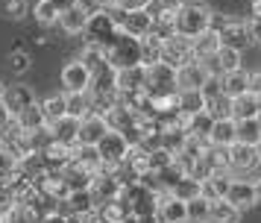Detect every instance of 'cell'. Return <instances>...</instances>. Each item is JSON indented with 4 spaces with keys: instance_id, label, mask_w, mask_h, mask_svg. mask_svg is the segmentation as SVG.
Listing matches in <instances>:
<instances>
[{
    "instance_id": "obj_26",
    "label": "cell",
    "mask_w": 261,
    "mask_h": 223,
    "mask_svg": "<svg viewBox=\"0 0 261 223\" xmlns=\"http://www.w3.org/2000/svg\"><path fill=\"white\" fill-rule=\"evenodd\" d=\"M229 182H232V174H229V170H212V174L202 179V197H208V200L226 197Z\"/></svg>"
},
{
    "instance_id": "obj_17",
    "label": "cell",
    "mask_w": 261,
    "mask_h": 223,
    "mask_svg": "<svg viewBox=\"0 0 261 223\" xmlns=\"http://www.w3.org/2000/svg\"><path fill=\"white\" fill-rule=\"evenodd\" d=\"M220 41H223V44H229V47H235V50H247V47L252 44L247 21L229 18V21L223 23V30H220Z\"/></svg>"
},
{
    "instance_id": "obj_46",
    "label": "cell",
    "mask_w": 261,
    "mask_h": 223,
    "mask_svg": "<svg viewBox=\"0 0 261 223\" xmlns=\"http://www.w3.org/2000/svg\"><path fill=\"white\" fill-rule=\"evenodd\" d=\"M15 174H18V159H15L6 147H0V176L9 179V176H15Z\"/></svg>"
},
{
    "instance_id": "obj_55",
    "label": "cell",
    "mask_w": 261,
    "mask_h": 223,
    "mask_svg": "<svg viewBox=\"0 0 261 223\" xmlns=\"http://www.w3.org/2000/svg\"><path fill=\"white\" fill-rule=\"evenodd\" d=\"M83 3L88 6V9H100V6H109L112 0H83Z\"/></svg>"
},
{
    "instance_id": "obj_45",
    "label": "cell",
    "mask_w": 261,
    "mask_h": 223,
    "mask_svg": "<svg viewBox=\"0 0 261 223\" xmlns=\"http://www.w3.org/2000/svg\"><path fill=\"white\" fill-rule=\"evenodd\" d=\"M0 15L9 18V21H18L27 15V0H0Z\"/></svg>"
},
{
    "instance_id": "obj_18",
    "label": "cell",
    "mask_w": 261,
    "mask_h": 223,
    "mask_svg": "<svg viewBox=\"0 0 261 223\" xmlns=\"http://www.w3.org/2000/svg\"><path fill=\"white\" fill-rule=\"evenodd\" d=\"M73 150H76V144H65V141L53 138L47 147L41 150V159H44V164H47L50 170H62V167L73 159Z\"/></svg>"
},
{
    "instance_id": "obj_41",
    "label": "cell",
    "mask_w": 261,
    "mask_h": 223,
    "mask_svg": "<svg viewBox=\"0 0 261 223\" xmlns=\"http://www.w3.org/2000/svg\"><path fill=\"white\" fill-rule=\"evenodd\" d=\"M33 15H36V21L41 27H53V23L59 21V9L50 3V0H38L36 6H33Z\"/></svg>"
},
{
    "instance_id": "obj_24",
    "label": "cell",
    "mask_w": 261,
    "mask_h": 223,
    "mask_svg": "<svg viewBox=\"0 0 261 223\" xmlns=\"http://www.w3.org/2000/svg\"><path fill=\"white\" fill-rule=\"evenodd\" d=\"M220 88H223L226 97H238V94L249 91V70L241 65V68H235V70L220 73Z\"/></svg>"
},
{
    "instance_id": "obj_37",
    "label": "cell",
    "mask_w": 261,
    "mask_h": 223,
    "mask_svg": "<svg viewBox=\"0 0 261 223\" xmlns=\"http://www.w3.org/2000/svg\"><path fill=\"white\" fill-rule=\"evenodd\" d=\"M205 109V97L200 94V88H191V91H179V112L182 115H197Z\"/></svg>"
},
{
    "instance_id": "obj_58",
    "label": "cell",
    "mask_w": 261,
    "mask_h": 223,
    "mask_svg": "<svg viewBox=\"0 0 261 223\" xmlns=\"http://www.w3.org/2000/svg\"><path fill=\"white\" fill-rule=\"evenodd\" d=\"M255 197H258V203H261V176L255 179Z\"/></svg>"
},
{
    "instance_id": "obj_39",
    "label": "cell",
    "mask_w": 261,
    "mask_h": 223,
    "mask_svg": "<svg viewBox=\"0 0 261 223\" xmlns=\"http://www.w3.org/2000/svg\"><path fill=\"white\" fill-rule=\"evenodd\" d=\"M153 62H162V38L150 33L141 38V65H153Z\"/></svg>"
},
{
    "instance_id": "obj_23",
    "label": "cell",
    "mask_w": 261,
    "mask_h": 223,
    "mask_svg": "<svg viewBox=\"0 0 261 223\" xmlns=\"http://www.w3.org/2000/svg\"><path fill=\"white\" fill-rule=\"evenodd\" d=\"M235 141H238L235 117H217L212 132H208V144H212V147H232Z\"/></svg>"
},
{
    "instance_id": "obj_3",
    "label": "cell",
    "mask_w": 261,
    "mask_h": 223,
    "mask_svg": "<svg viewBox=\"0 0 261 223\" xmlns=\"http://www.w3.org/2000/svg\"><path fill=\"white\" fill-rule=\"evenodd\" d=\"M120 200L129 206V214L135 217H144V214H153L155 206H159V191L153 188H147L144 182H126V185H120Z\"/></svg>"
},
{
    "instance_id": "obj_5",
    "label": "cell",
    "mask_w": 261,
    "mask_h": 223,
    "mask_svg": "<svg viewBox=\"0 0 261 223\" xmlns=\"http://www.w3.org/2000/svg\"><path fill=\"white\" fill-rule=\"evenodd\" d=\"M208 21H212V9H208V6H185V3H182L176 9L173 27H176V33L188 35V38H197L200 33L208 30Z\"/></svg>"
},
{
    "instance_id": "obj_57",
    "label": "cell",
    "mask_w": 261,
    "mask_h": 223,
    "mask_svg": "<svg viewBox=\"0 0 261 223\" xmlns=\"http://www.w3.org/2000/svg\"><path fill=\"white\" fill-rule=\"evenodd\" d=\"M182 3H185V6H208L205 0H182Z\"/></svg>"
},
{
    "instance_id": "obj_53",
    "label": "cell",
    "mask_w": 261,
    "mask_h": 223,
    "mask_svg": "<svg viewBox=\"0 0 261 223\" xmlns=\"http://www.w3.org/2000/svg\"><path fill=\"white\" fill-rule=\"evenodd\" d=\"M50 3H53V6L59 9V15H62V12H65V9H71V6H76L80 0H50Z\"/></svg>"
},
{
    "instance_id": "obj_38",
    "label": "cell",
    "mask_w": 261,
    "mask_h": 223,
    "mask_svg": "<svg viewBox=\"0 0 261 223\" xmlns=\"http://www.w3.org/2000/svg\"><path fill=\"white\" fill-rule=\"evenodd\" d=\"M170 194L173 197H179V200H185L188 203L191 197H197V194H202V182L197 179V176H191V174H185L182 179H179L176 185L170 188Z\"/></svg>"
},
{
    "instance_id": "obj_30",
    "label": "cell",
    "mask_w": 261,
    "mask_h": 223,
    "mask_svg": "<svg viewBox=\"0 0 261 223\" xmlns=\"http://www.w3.org/2000/svg\"><path fill=\"white\" fill-rule=\"evenodd\" d=\"M41 106V115H44V123H53V120H59V117L68 115V103H65V94H53V97H44V100H38Z\"/></svg>"
},
{
    "instance_id": "obj_4",
    "label": "cell",
    "mask_w": 261,
    "mask_h": 223,
    "mask_svg": "<svg viewBox=\"0 0 261 223\" xmlns=\"http://www.w3.org/2000/svg\"><path fill=\"white\" fill-rule=\"evenodd\" d=\"M129 141L123 138V132L118 129H109L103 138L97 141V156H100V164L112 170V167H120V164L129 159Z\"/></svg>"
},
{
    "instance_id": "obj_29",
    "label": "cell",
    "mask_w": 261,
    "mask_h": 223,
    "mask_svg": "<svg viewBox=\"0 0 261 223\" xmlns=\"http://www.w3.org/2000/svg\"><path fill=\"white\" fill-rule=\"evenodd\" d=\"M103 117H106V123L109 129H126L129 123H135V112L132 109H126L123 103H115V106H109L106 112H103Z\"/></svg>"
},
{
    "instance_id": "obj_11",
    "label": "cell",
    "mask_w": 261,
    "mask_h": 223,
    "mask_svg": "<svg viewBox=\"0 0 261 223\" xmlns=\"http://www.w3.org/2000/svg\"><path fill=\"white\" fill-rule=\"evenodd\" d=\"M88 191L94 194L97 200V206L100 203H106V200H115L120 197V179L112 170H106V167H100L94 174V179H91V185H88Z\"/></svg>"
},
{
    "instance_id": "obj_31",
    "label": "cell",
    "mask_w": 261,
    "mask_h": 223,
    "mask_svg": "<svg viewBox=\"0 0 261 223\" xmlns=\"http://www.w3.org/2000/svg\"><path fill=\"white\" fill-rule=\"evenodd\" d=\"M50 132H53V138L65 141V144H76V132H80V120L71 115L59 117V120H53L50 123Z\"/></svg>"
},
{
    "instance_id": "obj_35",
    "label": "cell",
    "mask_w": 261,
    "mask_h": 223,
    "mask_svg": "<svg viewBox=\"0 0 261 223\" xmlns=\"http://www.w3.org/2000/svg\"><path fill=\"white\" fill-rule=\"evenodd\" d=\"M185 211H188V223H208V211H212V200L197 194L185 203Z\"/></svg>"
},
{
    "instance_id": "obj_27",
    "label": "cell",
    "mask_w": 261,
    "mask_h": 223,
    "mask_svg": "<svg viewBox=\"0 0 261 223\" xmlns=\"http://www.w3.org/2000/svg\"><path fill=\"white\" fill-rule=\"evenodd\" d=\"M191 47H194V59H208L214 56L220 47H223V41H220V33H214V30H205V33H200L197 38H191Z\"/></svg>"
},
{
    "instance_id": "obj_13",
    "label": "cell",
    "mask_w": 261,
    "mask_h": 223,
    "mask_svg": "<svg viewBox=\"0 0 261 223\" xmlns=\"http://www.w3.org/2000/svg\"><path fill=\"white\" fill-rule=\"evenodd\" d=\"M115 82H118V94H141L147 88V65L120 68Z\"/></svg>"
},
{
    "instance_id": "obj_54",
    "label": "cell",
    "mask_w": 261,
    "mask_h": 223,
    "mask_svg": "<svg viewBox=\"0 0 261 223\" xmlns=\"http://www.w3.org/2000/svg\"><path fill=\"white\" fill-rule=\"evenodd\" d=\"M159 6H165V9H179L182 6V0H155Z\"/></svg>"
},
{
    "instance_id": "obj_52",
    "label": "cell",
    "mask_w": 261,
    "mask_h": 223,
    "mask_svg": "<svg viewBox=\"0 0 261 223\" xmlns=\"http://www.w3.org/2000/svg\"><path fill=\"white\" fill-rule=\"evenodd\" d=\"M12 112H9V109H6V103H3V97H0V127H6V123H9V120H12Z\"/></svg>"
},
{
    "instance_id": "obj_10",
    "label": "cell",
    "mask_w": 261,
    "mask_h": 223,
    "mask_svg": "<svg viewBox=\"0 0 261 223\" xmlns=\"http://www.w3.org/2000/svg\"><path fill=\"white\" fill-rule=\"evenodd\" d=\"M258 162H261V147H255V144H241V141H235L229 147V174L232 176L247 174Z\"/></svg>"
},
{
    "instance_id": "obj_12",
    "label": "cell",
    "mask_w": 261,
    "mask_h": 223,
    "mask_svg": "<svg viewBox=\"0 0 261 223\" xmlns=\"http://www.w3.org/2000/svg\"><path fill=\"white\" fill-rule=\"evenodd\" d=\"M3 103H6V109H9L12 115H18V112H24L27 106L38 103V97H36V91H33V85L15 82V85H6V88H3Z\"/></svg>"
},
{
    "instance_id": "obj_32",
    "label": "cell",
    "mask_w": 261,
    "mask_h": 223,
    "mask_svg": "<svg viewBox=\"0 0 261 223\" xmlns=\"http://www.w3.org/2000/svg\"><path fill=\"white\" fill-rule=\"evenodd\" d=\"M97 214H100V220L103 223H120L126 214H129V206H126L120 197H115V200L100 203V206H97Z\"/></svg>"
},
{
    "instance_id": "obj_34",
    "label": "cell",
    "mask_w": 261,
    "mask_h": 223,
    "mask_svg": "<svg viewBox=\"0 0 261 223\" xmlns=\"http://www.w3.org/2000/svg\"><path fill=\"white\" fill-rule=\"evenodd\" d=\"M65 103H68V115L76 117V120H83L94 112V106H91V94L83 91V94H65Z\"/></svg>"
},
{
    "instance_id": "obj_14",
    "label": "cell",
    "mask_w": 261,
    "mask_h": 223,
    "mask_svg": "<svg viewBox=\"0 0 261 223\" xmlns=\"http://www.w3.org/2000/svg\"><path fill=\"white\" fill-rule=\"evenodd\" d=\"M155 214L165 223H188V211H185V200L173 197L170 191H162L159 194V206H155Z\"/></svg>"
},
{
    "instance_id": "obj_1",
    "label": "cell",
    "mask_w": 261,
    "mask_h": 223,
    "mask_svg": "<svg viewBox=\"0 0 261 223\" xmlns=\"http://www.w3.org/2000/svg\"><path fill=\"white\" fill-rule=\"evenodd\" d=\"M118 9L109 3V6H100V9H91V15H88V21H85V44H97L106 50L109 41L118 35Z\"/></svg>"
},
{
    "instance_id": "obj_16",
    "label": "cell",
    "mask_w": 261,
    "mask_h": 223,
    "mask_svg": "<svg viewBox=\"0 0 261 223\" xmlns=\"http://www.w3.org/2000/svg\"><path fill=\"white\" fill-rule=\"evenodd\" d=\"M226 200H229L232 206H238L241 211L252 209V206L258 203V197H255V182H249V179H235V176H232L229 191H226Z\"/></svg>"
},
{
    "instance_id": "obj_42",
    "label": "cell",
    "mask_w": 261,
    "mask_h": 223,
    "mask_svg": "<svg viewBox=\"0 0 261 223\" xmlns=\"http://www.w3.org/2000/svg\"><path fill=\"white\" fill-rule=\"evenodd\" d=\"M80 59L91 68V73L100 70L103 65H109V62H106V50H103V47H97V44H85V50L80 53Z\"/></svg>"
},
{
    "instance_id": "obj_19",
    "label": "cell",
    "mask_w": 261,
    "mask_h": 223,
    "mask_svg": "<svg viewBox=\"0 0 261 223\" xmlns=\"http://www.w3.org/2000/svg\"><path fill=\"white\" fill-rule=\"evenodd\" d=\"M205 77H208L205 65H202L200 59H194V62H188V65L176 68V88H179V91H191V88H200L202 82H205Z\"/></svg>"
},
{
    "instance_id": "obj_2",
    "label": "cell",
    "mask_w": 261,
    "mask_h": 223,
    "mask_svg": "<svg viewBox=\"0 0 261 223\" xmlns=\"http://www.w3.org/2000/svg\"><path fill=\"white\" fill-rule=\"evenodd\" d=\"M106 62L115 70L141 65V38H135V35L118 30V35H115L106 47Z\"/></svg>"
},
{
    "instance_id": "obj_43",
    "label": "cell",
    "mask_w": 261,
    "mask_h": 223,
    "mask_svg": "<svg viewBox=\"0 0 261 223\" xmlns=\"http://www.w3.org/2000/svg\"><path fill=\"white\" fill-rule=\"evenodd\" d=\"M205 112H208L214 120H217V117H232V97L220 94V97L208 100V103H205Z\"/></svg>"
},
{
    "instance_id": "obj_8",
    "label": "cell",
    "mask_w": 261,
    "mask_h": 223,
    "mask_svg": "<svg viewBox=\"0 0 261 223\" xmlns=\"http://www.w3.org/2000/svg\"><path fill=\"white\" fill-rule=\"evenodd\" d=\"M147 94H167L179 91L176 88V68H170L167 62H153L147 65Z\"/></svg>"
},
{
    "instance_id": "obj_56",
    "label": "cell",
    "mask_w": 261,
    "mask_h": 223,
    "mask_svg": "<svg viewBox=\"0 0 261 223\" xmlns=\"http://www.w3.org/2000/svg\"><path fill=\"white\" fill-rule=\"evenodd\" d=\"M138 223H165V220H162V217L153 211V214H144V217H138Z\"/></svg>"
},
{
    "instance_id": "obj_7",
    "label": "cell",
    "mask_w": 261,
    "mask_h": 223,
    "mask_svg": "<svg viewBox=\"0 0 261 223\" xmlns=\"http://www.w3.org/2000/svg\"><path fill=\"white\" fill-rule=\"evenodd\" d=\"M162 62H167L170 68H182L194 62V47H191V38L182 33H173L162 38Z\"/></svg>"
},
{
    "instance_id": "obj_51",
    "label": "cell",
    "mask_w": 261,
    "mask_h": 223,
    "mask_svg": "<svg viewBox=\"0 0 261 223\" xmlns=\"http://www.w3.org/2000/svg\"><path fill=\"white\" fill-rule=\"evenodd\" d=\"M249 91L261 97V68L258 70H249Z\"/></svg>"
},
{
    "instance_id": "obj_49",
    "label": "cell",
    "mask_w": 261,
    "mask_h": 223,
    "mask_svg": "<svg viewBox=\"0 0 261 223\" xmlns=\"http://www.w3.org/2000/svg\"><path fill=\"white\" fill-rule=\"evenodd\" d=\"M249 38H252V44H261V15H249Z\"/></svg>"
},
{
    "instance_id": "obj_20",
    "label": "cell",
    "mask_w": 261,
    "mask_h": 223,
    "mask_svg": "<svg viewBox=\"0 0 261 223\" xmlns=\"http://www.w3.org/2000/svg\"><path fill=\"white\" fill-rule=\"evenodd\" d=\"M88 15H91V9L85 6L83 0L76 3V6H71V9H65L59 15V27H62V33L65 35H80L85 30V21H88Z\"/></svg>"
},
{
    "instance_id": "obj_22",
    "label": "cell",
    "mask_w": 261,
    "mask_h": 223,
    "mask_svg": "<svg viewBox=\"0 0 261 223\" xmlns=\"http://www.w3.org/2000/svg\"><path fill=\"white\" fill-rule=\"evenodd\" d=\"M97 170H91L88 164H83L80 159H71V162L62 167V176H65V182L71 191H80V188H88L91 185V179H94Z\"/></svg>"
},
{
    "instance_id": "obj_36",
    "label": "cell",
    "mask_w": 261,
    "mask_h": 223,
    "mask_svg": "<svg viewBox=\"0 0 261 223\" xmlns=\"http://www.w3.org/2000/svg\"><path fill=\"white\" fill-rule=\"evenodd\" d=\"M235 123H238V141L241 144L261 147V120L258 117H247V120H235Z\"/></svg>"
},
{
    "instance_id": "obj_48",
    "label": "cell",
    "mask_w": 261,
    "mask_h": 223,
    "mask_svg": "<svg viewBox=\"0 0 261 223\" xmlns=\"http://www.w3.org/2000/svg\"><path fill=\"white\" fill-rule=\"evenodd\" d=\"M155 0H112V6L120 12H135V9H153Z\"/></svg>"
},
{
    "instance_id": "obj_21",
    "label": "cell",
    "mask_w": 261,
    "mask_h": 223,
    "mask_svg": "<svg viewBox=\"0 0 261 223\" xmlns=\"http://www.w3.org/2000/svg\"><path fill=\"white\" fill-rule=\"evenodd\" d=\"M59 209L65 211V214H71V217H80V214H85V211L97 209V200H94V194H91L88 188H80V191H71L68 200H62Z\"/></svg>"
},
{
    "instance_id": "obj_6",
    "label": "cell",
    "mask_w": 261,
    "mask_h": 223,
    "mask_svg": "<svg viewBox=\"0 0 261 223\" xmlns=\"http://www.w3.org/2000/svg\"><path fill=\"white\" fill-rule=\"evenodd\" d=\"M59 80H62L65 94H83V91H88V88H91V68H88L80 56H76V59H71V62H65Z\"/></svg>"
},
{
    "instance_id": "obj_25",
    "label": "cell",
    "mask_w": 261,
    "mask_h": 223,
    "mask_svg": "<svg viewBox=\"0 0 261 223\" xmlns=\"http://www.w3.org/2000/svg\"><path fill=\"white\" fill-rule=\"evenodd\" d=\"M261 112V97H255L252 91H244L232 97V117L235 120H247V117H258Z\"/></svg>"
},
{
    "instance_id": "obj_59",
    "label": "cell",
    "mask_w": 261,
    "mask_h": 223,
    "mask_svg": "<svg viewBox=\"0 0 261 223\" xmlns=\"http://www.w3.org/2000/svg\"><path fill=\"white\" fill-rule=\"evenodd\" d=\"M3 88H6V85H3V82H0V97H3Z\"/></svg>"
},
{
    "instance_id": "obj_44",
    "label": "cell",
    "mask_w": 261,
    "mask_h": 223,
    "mask_svg": "<svg viewBox=\"0 0 261 223\" xmlns=\"http://www.w3.org/2000/svg\"><path fill=\"white\" fill-rule=\"evenodd\" d=\"M18 206V191L9 179H3L0 182V214H6V211H12Z\"/></svg>"
},
{
    "instance_id": "obj_47",
    "label": "cell",
    "mask_w": 261,
    "mask_h": 223,
    "mask_svg": "<svg viewBox=\"0 0 261 223\" xmlns=\"http://www.w3.org/2000/svg\"><path fill=\"white\" fill-rule=\"evenodd\" d=\"M30 65H33V59H30V53H27V50H21V47H18V50H12V53H9V68H12L15 73H24Z\"/></svg>"
},
{
    "instance_id": "obj_15",
    "label": "cell",
    "mask_w": 261,
    "mask_h": 223,
    "mask_svg": "<svg viewBox=\"0 0 261 223\" xmlns=\"http://www.w3.org/2000/svg\"><path fill=\"white\" fill-rule=\"evenodd\" d=\"M109 132V123L106 117L100 115V112H91L88 117H83L80 120V132H76V144H91V147H97V141L103 138Z\"/></svg>"
},
{
    "instance_id": "obj_50",
    "label": "cell",
    "mask_w": 261,
    "mask_h": 223,
    "mask_svg": "<svg viewBox=\"0 0 261 223\" xmlns=\"http://www.w3.org/2000/svg\"><path fill=\"white\" fill-rule=\"evenodd\" d=\"M38 223H73V220H71V214H65L62 209H53V211H47Z\"/></svg>"
},
{
    "instance_id": "obj_9",
    "label": "cell",
    "mask_w": 261,
    "mask_h": 223,
    "mask_svg": "<svg viewBox=\"0 0 261 223\" xmlns=\"http://www.w3.org/2000/svg\"><path fill=\"white\" fill-rule=\"evenodd\" d=\"M118 27L123 30V33L135 35V38H144V35L153 33V27H155V12H153V9L120 12V15H118Z\"/></svg>"
},
{
    "instance_id": "obj_28",
    "label": "cell",
    "mask_w": 261,
    "mask_h": 223,
    "mask_svg": "<svg viewBox=\"0 0 261 223\" xmlns=\"http://www.w3.org/2000/svg\"><path fill=\"white\" fill-rule=\"evenodd\" d=\"M241 214L244 211L232 206L226 197L212 200V211H208V223H241Z\"/></svg>"
},
{
    "instance_id": "obj_33",
    "label": "cell",
    "mask_w": 261,
    "mask_h": 223,
    "mask_svg": "<svg viewBox=\"0 0 261 223\" xmlns=\"http://www.w3.org/2000/svg\"><path fill=\"white\" fill-rule=\"evenodd\" d=\"M214 127V117L202 109V112H197V115H191L188 117V123H185V132H188L191 138H202V141H208V132H212Z\"/></svg>"
},
{
    "instance_id": "obj_40",
    "label": "cell",
    "mask_w": 261,
    "mask_h": 223,
    "mask_svg": "<svg viewBox=\"0 0 261 223\" xmlns=\"http://www.w3.org/2000/svg\"><path fill=\"white\" fill-rule=\"evenodd\" d=\"M15 120H18V123L24 127V132H33V129L44 127V115H41V106H38V103L27 106L24 112H18V115H15Z\"/></svg>"
}]
</instances>
